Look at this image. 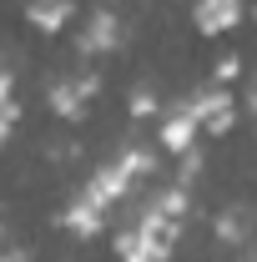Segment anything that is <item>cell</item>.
Masks as SVG:
<instances>
[{"label":"cell","mask_w":257,"mask_h":262,"mask_svg":"<svg viewBox=\"0 0 257 262\" xmlns=\"http://www.w3.org/2000/svg\"><path fill=\"white\" fill-rule=\"evenodd\" d=\"M26 20L40 35H61L76 20V0H26Z\"/></svg>","instance_id":"8"},{"label":"cell","mask_w":257,"mask_h":262,"mask_svg":"<svg viewBox=\"0 0 257 262\" xmlns=\"http://www.w3.org/2000/svg\"><path fill=\"white\" fill-rule=\"evenodd\" d=\"M242 10H247V0H197L192 5V26L202 35H227L242 26Z\"/></svg>","instance_id":"5"},{"label":"cell","mask_w":257,"mask_h":262,"mask_svg":"<svg viewBox=\"0 0 257 262\" xmlns=\"http://www.w3.org/2000/svg\"><path fill=\"white\" fill-rule=\"evenodd\" d=\"M197 136H202V121L187 111V101L172 106V111L157 121V141H161L166 157H187V151H197Z\"/></svg>","instance_id":"4"},{"label":"cell","mask_w":257,"mask_h":262,"mask_svg":"<svg viewBox=\"0 0 257 262\" xmlns=\"http://www.w3.org/2000/svg\"><path fill=\"white\" fill-rule=\"evenodd\" d=\"M197 121H202V136H227L237 126V101H232V86H202L192 101H187Z\"/></svg>","instance_id":"2"},{"label":"cell","mask_w":257,"mask_h":262,"mask_svg":"<svg viewBox=\"0 0 257 262\" xmlns=\"http://www.w3.org/2000/svg\"><path fill=\"white\" fill-rule=\"evenodd\" d=\"M161 5H166V0H161Z\"/></svg>","instance_id":"15"},{"label":"cell","mask_w":257,"mask_h":262,"mask_svg":"<svg viewBox=\"0 0 257 262\" xmlns=\"http://www.w3.org/2000/svg\"><path fill=\"white\" fill-rule=\"evenodd\" d=\"M242 106H247V116H257V76L247 81V91H242Z\"/></svg>","instance_id":"12"},{"label":"cell","mask_w":257,"mask_h":262,"mask_svg":"<svg viewBox=\"0 0 257 262\" xmlns=\"http://www.w3.org/2000/svg\"><path fill=\"white\" fill-rule=\"evenodd\" d=\"M252 20H257V5H252Z\"/></svg>","instance_id":"14"},{"label":"cell","mask_w":257,"mask_h":262,"mask_svg":"<svg viewBox=\"0 0 257 262\" xmlns=\"http://www.w3.org/2000/svg\"><path fill=\"white\" fill-rule=\"evenodd\" d=\"M61 227L71 232V237H81V242H91V237H101V232H106V207H96L91 196L81 192V196L61 212Z\"/></svg>","instance_id":"7"},{"label":"cell","mask_w":257,"mask_h":262,"mask_svg":"<svg viewBox=\"0 0 257 262\" xmlns=\"http://www.w3.org/2000/svg\"><path fill=\"white\" fill-rule=\"evenodd\" d=\"M242 76V61L237 56H227V61H217V86H227V81H237Z\"/></svg>","instance_id":"11"},{"label":"cell","mask_w":257,"mask_h":262,"mask_svg":"<svg viewBox=\"0 0 257 262\" xmlns=\"http://www.w3.org/2000/svg\"><path fill=\"white\" fill-rule=\"evenodd\" d=\"M126 111L136 116V121H141V116H157V96H152L146 86H136V91H131V101H126Z\"/></svg>","instance_id":"10"},{"label":"cell","mask_w":257,"mask_h":262,"mask_svg":"<svg viewBox=\"0 0 257 262\" xmlns=\"http://www.w3.org/2000/svg\"><path fill=\"white\" fill-rule=\"evenodd\" d=\"M0 262H31V252H26V247H5V252H0Z\"/></svg>","instance_id":"13"},{"label":"cell","mask_w":257,"mask_h":262,"mask_svg":"<svg viewBox=\"0 0 257 262\" xmlns=\"http://www.w3.org/2000/svg\"><path fill=\"white\" fill-rule=\"evenodd\" d=\"M20 126V101H15V76L10 71H0V146L15 136Z\"/></svg>","instance_id":"9"},{"label":"cell","mask_w":257,"mask_h":262,"mask_svg":"<svg viewBox=\"0 0 257 262\" xmlns=\"http://www.w3.org/2000/svg\"><path fill=\"white\" fill-rule=\"evenodd\" d=\"M96 76H91V71H86V76H66V81H56V86H51V111H56V116H61V121H81V116H86V111H91V101H96Z\"/></svg>","instance_id":"3"},{"label":"cell","mask_w":257,"mask_h":262,"mask_svg":"<svg viewBox=\"0 0 257 262\" xmlns=\"http://www.w3.org/2000/svg\"><path fill=\"white\" fill-rule=\"evenodd\" d=\"M76 46H81V56H106V51H116V46H121V20H116V10H91V20H86V31L76 35Z\"/></svg>","instance_id":"6"},{"label":"cell","mask_w":257,"mask_h":262,"mask_svg":"<svg viewBox=\"0 0 257 262\" xmlns=\"http://www.w3.org/2000/svg\"><path fill=\"white\" fill-rule=\"evenodd\" d=\"M177 232L182 222L177 217H161L157 207H141L131 227L116 232V262H172V247H177Z\"/></svg>","instance_id":"1"}]
</instances>
